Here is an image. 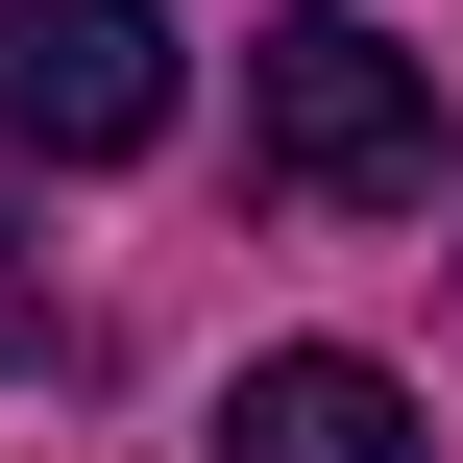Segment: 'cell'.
<instances>
[{"mask_svg":"<svg viewBox=\"0 0 463 463\" xmlns=\"http://www.w3.org/2000/svg\"><path fill=\"white\" fill-rule=\"evenodd\" d=\"M0 366H73V293H49V244L0 220Z\"/></svg>","mask_w":463,"mask_h":463,"instance_id":"cell-4","label":"cell"},{"mask_svg":"<svg viewBox=\"0 0 463 463\" xmlns=\"http://www.w3.org/2000/svg\"><path fill=\"white\" fill-rule=\"evenodd\" d=\"M244 171H269L293 220H439V73L317 0V24L244 49Z\"/></svg>","mask_w":463,"mask_h":463,"instance_id":"cell-1","label":"cell"},{"mask_svg":"<svg viewBox=\"0 0 463 463\" xmlns=\"http://www.w3.org/2000/svg\"><path fill=\"white\" fill-rule=\"evenodd\" d=\"M220 463H439V439H415V391H391L366 342H269V366L220 391Z\"/></svg>","mask_w":463,"mask_h":463,"instance_id":"cell-3","label":"cell"},{"mask_svg":"<svg viewBox=\"0 0 463 463\" xmlns=\"http://www.w3.org/2000/svg\"><path fill=\"white\" fill-rule=\"evenodd\" d=\"M0 146H24V171L171 146V24H146V0H0Z\"/></svg>","mask_w":463,"mask_h":463,"instance_id":"cell-2","label":"cell"}]
</instances>
